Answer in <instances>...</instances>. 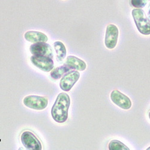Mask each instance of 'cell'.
<instances>
[{"label":"cell","instance_id":"obj_8","mask_svg":"<svg viewBox=\"0 0 150 150\" xmlns=\"http://www.w3.org/2000/svg\"><path fill=\"white\" fill-rule=\"evenodd\" d=\"M30 51L33 55L47 56L51 58L54 57L52 47L46 42H37L31 45Z\"/></svg>","mask_w":150,"mask_h":150},{"label":"cell","instance_id":"obj_12","mask_svg":"<svg viewBox=\"0 0 150 150\" xmlns=\"http://www.w3.org/2000/svg\"><path fill=\"white\" fill-rule=\"evenodd\" d=\"M54 47L57 54V59L58 61H62L63 60L67 54L66 48L64 45L61 42H55L54 43Z\"/></svg>","mask_w":150,"mask_h":150},{"label":"cell","instance_id":"obj_6","mask_svg":"<svg viewBox=\"0 0 150 150\" xmlns=\"http://www.w3.org/2000/svg\"><path fill=\"white\" fill-rule=\"evenodd\" d=\"M80 77V73L78 70L70 71L66 73L60 81L59 86L64 91H70L74 85L76 83Z\"/></svg>","mask_w":150,"mask_h":150},{"label":"cell","instance_id":"obj_15","mask_svg":"<svg viewBox=\"0 0 150 150\" xmlns=\"http://www.w3.org/2000/svg\"><path fill=\"white\" fill-rule=\"evenodd\" d=\"M150 0H131V5L136 8H142L145 7Z\"/></svg>","mask_w":150,"mask_h":150},{"label":"cell","instance_id":"obj_9","mask_svg":"<svg viewBox=\"0 0 150 150\" xmlns=\"http://www.w3.org/2000/svg\"><path fill=\"white\" fill-rule=\"evenodd\" d=\"M110 99L112 102L122 109L128 110L132 107L130 99L117 90H114L112 91Z\"/></svg>","mask_w":150,"mask_h":150},{"label":"cell","instance_id":"obj_3","mask_svg":"<svg viewBox=\"0 0 150 150\" xmlns=\"http://www.w3.org/2000/svg\"><path fill=\"white\" fill-rule=\"evenodd\" d=\"M21 142L24 147L29 150H41L42 144L35 135L30 131L23 132L21 136Z\"/></svg>","mask_w":150,"mask_h":150},{"label":"cell","instance_id":"obj_18","mask_svg":"<svg viewBox=\"0 0 150 150\" xmlns=\"http://www.w3.org/2000/svg\"><path fill=\"white\" fill-rule=\"evenodd\" d=\"M147 150H150V146H149V148H147Z\"/></svg>","mask_w":150,"mask_h":150},{"label":"cell","instance_id":"obj_14","mask_svg":"<svg viewBox=\"0 0 150 150\" xmlns=\"http://www.w3.org/2000/svg\"><path fill=\"white\" fill-rule=\"evenodd\" d=\"M109 149L110 150H129L126 145L118 140H112L109 144Z\"/></svg>","mask_w":150,"mask_h":150},{"label":"cell","instance_id":"obj_13","mask_svg":"<svg viewBox=\"0 0 150 150\" xmlns=\"http://www.w3.org/2000/svg\"><path fill=\"white\" fill-rule=\"evenodd\" d=\"M71 68L64 64L63 66H61L54 69L51 73V76L53 79L58 80L63 76L66 73L71 71Z\"/></svg>","mask_w":150,"mask_h":150},{"label":"cell","instance_id":"obj_10","mask_svg":"<svg viewBox=\"0 0 150 150\" xmlns=\"http://www.w3.org/2000/svg\"><path fill=\"white\" fill-rule=\"evenodd\" d=\"M24 37L28 42L34 43L37 42H46L48 40V37L47 35L39 31H27L25 34Z\"/></svg>","mask_w":150,"mask_h":150},{"label":"cell","instance_id":"obj_1","mask_svg":"<svg viewBox=\"0 0 150 150\" xmlns=\"http://www.w3.org/2000/svg\"><path fill=\"white\" fill-rule=\"evenodd\" d=\"M70 105L69 96L62 93L58 94L51 110L53 119L58 123H63L68 118V111Z\"/></svg>","mask_w":150,"mask_h":150},{"label":"cell","instance_id":"obj_2","mask_svg":"<svg viewBox=\"0 0 150 150\" xmlns=\"http://www.w3.org/2000/svg\"><path fill=\"white\" fill-rule=\"evenodd\" d=\"M132 16L138 31L144 35L150 34V20L141 8L132 10Z\"/></svg>","mask_w":150,"mask_h":150},{"label":"cell","instance_id":"obj_11","mask_svg":"<svg viewBox=\"0 0 150 150\" xmlns=\"http://www.w3.org/2000/svg\"><path fill=\"white\" fill-rule=\"evenodd\" d=\"M65 64L71 69L79 71H83L86 68V64L83 61L72 55L67 57Z\"/></svg>","mask_w":150,"mask_h":150},{"label":"cell","instance_id":"obj_17","mask_svg":"<svg viewBox=\"0 0 150 150\" xmlns=\"http://www.w3.org/2000/svg\"><path fill=\"white\" fill-rule=\"evenodd\" d=\"M148 116H149V120H150V112H149V113Z\"/></svg>","mask_w":150,"mask_h":150},{"label":"cell","instance_id":"obj_7","mask_svg":"<svg viewBox=\"0 0 150 150\" xmlns=\"http://www.w3.org/2000/svg\"><path fill=\"white\" fill-rule=\"evenodd\" d=\"M118 34V29L115 25L109 24L107 26L105 39V44L108 49H112L115 47L117 44Z\"/></svg>","mask_w":150,"mask_h":150},{"label":"cell","instance_id":"obj_5","mask_svg":"<svg viewBox=\"0 0 150 150\" xmlns=\"http://www.w3.org/2000/svg\"><path fill=\"white\" fill-rule=\"evenodd\" d=\"M31 61L35 67L45 72L51 71L54 67L52 58L47 56L33 55Z\"/></svg>","mask_w":150,"mask_h":150},{"label":"cell","instance_id":"obj_16","mask_svg":"<svg viewBox=\"0 0 150 150\" xmlns=\"http://www.w3.org/2000/svg\"><path fill=\"white\" fill-rule=\"evenodd\" d=\"M148 18L150 20V3H149V6H148Z\"/></svg>","mask_w":150,"mask_h":150},{"label":"cell","instance_id":"obj_4","mask_svg":"<svg viewBox=\"0 0 150 150\" xmlns=\"http://www.w3.org/2000/svg\"><path fill=\"white\" fill-rule=\"evenodd\" d=\"M23 103L24 105L29 108L35 110H43L47 107L48 100L45 97L29 96L24 98Z\"/></svg>","mask_w":150,"mask_h":150}]
</instances>
